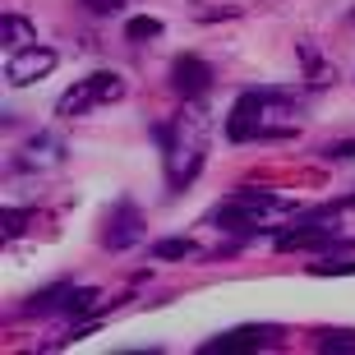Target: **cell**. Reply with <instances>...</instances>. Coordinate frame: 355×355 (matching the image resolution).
<instances>
[{"label": "cell", "mask_w": 355, "mask_h": 355, "mask_svg": "<svg viewBox=\"0 0 355 355\" xmlns=\"http://www.w3.org/2000/svg\"><path fill=\"white\" fill-rule=\"evenodd\" d=\"M277 116H295V97L286 88H250L240 92L231 116H226V139L231 144H254V139H295V125H277Z\"/></svg>", "instance_id": "cell-1"}, {"label": "cell", "mask_w": 355, "mask_h": 355, "mask_svg": "<svg viewBox=\"0 0 355 355\" xmlns=\"http://www.w3.org/2000/svg\"><path fill=\"white\" fill-rule=\"evenodd\" d=\"M272 212H295V203H291L286 194L263 189V184H245V189H236L231 198L217 203L212 226H222V231H231V236H236V231H240V236H259Z\"/></svg>", "instance_id": "cell-2"}, {"label": "cell", "mask_w": 355, "mask_h": 355, "mask_svg": "<svg viewBox=\"0 0 355 355\" xmlns=\"http://www.w3.org/2000/svg\"><path fill=\"white\" fill-rule=\"evenodd\" d=\"M162 162H166V184L171 194L189 189L203 171V134L189 120H171V139L162 144Z\"/></svg>", "instance_id": "cell-3"}, {"label": "cell", "mask_w": 355, "mask_h": 355, "mask_svg": "<svg viewBox=\"0 0 355 355\" xmlns=\"http://www.w3.org/2000/svg\"><path fill=\"white\" fill-rule=\"evenodd\" d=\"M268 346H277V328H268V323H245V328L208 337V342L198 346V355H245V351H268Z\"/></svg>", "instance_id": "cell-4"}, {"label": "cell", "mask_w": 355, "mask_h": 355, "mask_svg": "<svg viewBox=\"0 0 355 355\" xmlns=\"http://www.w3.org/2000/svg\"><path fill=\"white\" fill-rule=\"evenodd\" d=\"M139 240H144V212L134 208L130 198H120L116 208L106 212V222H102V250L125 254V250H134Z\"/></svg>", "instance_id": "cell-5"}, {"label": "cell", "mask_w": 355, "mask_h": 355, "mask_svg": "<svg viewBox=\"0 0 355 355\" xmlns=\"http://www.w3.org/2000/svg\"><path fill=\"white\" fill-rule=\"evenodd\" d=\"M55 65H60V55H55L51 46H28V51H10V60H5V83H14V88H28V83L46 79Z\"/></svg>", "instance_id": "cell-6"}, {"label": "cell", "mask_w": 355, "mask_h": 355, "mask_svg": "<svg viewBox=\"0 0 355 355\" xmlns=\"http://www.w3.org/2000/svg\"><path fill=\"white\" fill-rule=\"evenodd\" d=\"M171 92L175 97H184V102H194V97H203V92L212 88V65L203 60V55H194V51H184V55H175L171 60Z\"/></svg>", "instance_id": "cell-7"}, {"label": "cell", "mask_w": 355, "mask_h": 355, "mask_svg": "<svg viewBox=\"0 0 355 355\" xmlns=\"http://www.w3.org/2000/svg\"><path fill=\"white\" fill-rule=\"evenodd\" d=\"M92 106H102V97H97L92 79H79V83H69V88L60 92V102H55V116H60V120H79V116H88Z\"/></svg>", "instance_id": "cell-8"}, {"label": "cell", "mask_w": 355, "mask_h": 355, "mask_svg": "<svg viewBox=\"0 0 355 355\" xmlns=\"http://www.w3.org/2000/svg\"><path fill=\"white\" fill-rule=\"evenodd\" d=\"M60 148L65 144H60L55 134H33L28 148H24V157H19V166H28V171H46V166H55V162L65 157Z\"/></svg>", "instance_id": "cell-9"}, {"label": "cell", "mask_w": 355, "mask_h": 355, "mask_svg": "<svg viewBox=\"0 0 355 355\" xmlns=\"http://www.w3.org/2000/svg\"><path fill=\"white\" fill-rule=\"evenodd\" d=\"M0 42H5V51H28V46H37V33L24 14H0Z\"/></svg>", "instance_id": "cell-10"}, {"label": "cell", "mask_w": 355, "mask_h": 355, "mask_svg": "<svg viewBox=\"0 0 355 355\" xmlns=\"http://www.w3.org/2000/svg\"><path fill=\"white\" fill-rule=\"evenodd\" d=\"M148 254H153V263H180V259H194V254H198V240H189V236H166V240H157Z\"/></svg>", "instance_id": "cell-11"}, {"label": "cell", "mask_w": 355, "mask_h": 355, "mask_svg": "<svg viewBox=\"0 0 355 355\" xmlns=\"http://www.w3.org/2000/svg\"><path fill=\"white\" fill-rule=\"evenodd\" d=\"M97 300H102V291H97V286H69L65 295H60V309H55V314H69V318H74V314H88Z\"/></svg>", "instance_id": "cell-12"}, {"label": "cell", "mask_w": 355, "mask_h": 355, "mask_svg": "<svg viewBox=\"0 0 355 355\" xmlns=\"http://www.w3.org/2000/svg\"><path fill=\"white\" fill-rule=\"evenodd\" d=\"M69 291V282H55V286H42L37 295H28V304H24V314H55L60 309V295Z\"/></svg>", "instance_id": "cell-13"}, {"label": "cell", "mask_w": 355, "mask_h": 355, "mask_svg": "<svg viewBox=\"0 0 355 355\" xmlns=\"http://www.w3.org/2000/svg\"><path fill=\"white\" fill-rule=\"evenodd\" d=\"M295 55H300L304 74H314V83H318V88H323V83H332V69L323 65V55H318L314 46H309V42H300V46H295Z\"/></svg>", "instance_id": "cell-14"}, {"label": "cell", "mask_w": 355, "mask_h": 355, "mask_svg": "<svg viewBox=\"0 0 355 355\" xmlns=\"http://www.w3.org/2000/svg\"><path fill=\"white\" fill-rule=\"evenodd\" d=\"M125 37H130V42H148V37H162V19H144V14H134L130 24H125Z\"/></svg>", "instance_id": "cell-15"}, {"label": "cell", "mask_w": 355, "mask_h": 355, "mask_svg": "<svg viewBox=\"0 0 355 355\" xmlns=\"http://www.w3.org/2000/svg\"><path fill=\"white\" fill-rule=\"evenodd\" d=\"M309 272H318V277H355V259H323V263H309Z\"/></svg>", "instance_id": "cell-16"}, {"label": "cell", "mask_w": 355, "mask_h": 355, "mask_svg": "<svg viewBox=\"0 0 355 355\" xmlns=\"http://www.w3.org/2000/svg\"><path fill=\"white\" fill-rule=\"evenodd\" d=\"M318 351H328V355H355V332H328L323 342H318Z\"/></svg>", "instance_id": "cell-17"}, {"label": "cell", "mask_w": 355, "mask_h": 355, "mask_svg": "<svg viewBox=\"0 0 355 355\" xmlns=\"http://www.w3.org/2000/svg\"><path fill=\"white\" fill-rule=\"evenodd\" d=\"M318 157H323V162H351L355 157V139H337V144L318 148Z\"/></svg>", "instance_id": "cell-18"}, {"label": "cell", "mask_w": 355, "mask_h": 355, "mask_svg": "<svg viewBox=\"0 0 355 355\" xmlns=\"http://www.w3.org/2000/svg\"><path fill=\"white\" fill-rule=\"evenodd\" d=\"M28 217H33L28 208H5V217H0V222H5V240H10V236H24Z\"/></svg>", "instance_id": "cell-19"}, {"label": "cell", "mask_w": 355, "mask_h": 355, "mask_svg": "<svg viewBox=\"0 0 355 355\" xmlns=\"http://www.w3.org/2000/svg\"><path fill=\"white\" fill-rule=\"evenodd\" d=\"M79 5H83L88 14H116L120 5H125V0H79Z\"/></svg>", "instance_id": "cell-20"}]
</instances>
